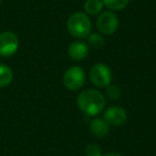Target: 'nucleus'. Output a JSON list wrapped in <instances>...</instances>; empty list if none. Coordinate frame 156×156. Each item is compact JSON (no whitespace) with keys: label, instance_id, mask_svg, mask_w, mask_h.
Returning <instances> with one entry per match:
<instances>
[{"label":"nucleus","instance_id":"1","mask_svg":"<svg viewBox=\"0 0 156 156\" xmlns=\"http://www.w3.org/2000/svg\"><path fill=\"white\" fill-rule=\"evenodd\" d=\"M77 106L88 115H96L105 108V98L94 89L85 90L77 98Z\"/></svg>","mask_w":156,"mask_h":156},{"label":"nucleus","instance_id":"9","mask_svg":"<svg viewBox=\"0 0 156 156\" xmlns=\"http://www.w3.org/2000/svg\"><path fill=\"white\" fill-rule=\"evenodd\" d=\"M90 130L95 137L103 138L109 133V125L105 122L104 119H94L90 123Z\"/></svg>","mask_w":156,"mask_h":156},{"label":"nucleus","instance_id":"8","mask_svg":"<svg viewBox=\"0 0 156 156\" xmlns=\"http://www.w3.org/2000/svg\"><path fill=\"white\" fill-rule=\"evenodd\" d=\"M89 54V47L85 42L76 41L72 43L69 47V56L73 60L80 61L85 59Z\"/></svg>","mask_w":156,"mask_h":156},{"label":"nucleus","instance_id":"7","mask_svg":"<svg viewBox=\"0 0 156 156\" xmlns=\"http://www.w3.org/2000/svg\"><path fill=\"white\" fill-rule=\"evenodd\" d=\"M104 120L109 126L123 125L127 121V112L122 107L111 106L105 111Z\"/></svg>","mask_w":156,"mask_h":156},{"label":"nucleus","instance_id":"12","mask_svg":"<svg viewBox=\"0 0 156 156\" xmlns=\"http://www.w3.org/2000/svg\"><path fill=\"white\" fill-rule=\"evenodd\" d=\"M129 0H103L104 5H106L109 10L112 11H120L123 10L128 5Z\"/></svg>","mask_w":156,"mask_h":156},{"label":"nucleus","instance_id":"3","mask_svg":"<svg viewBox=\"0 0 156 156\" xmlns=\"http://www.w3.org/2000/svg\"><path fill=\"white\" fill-rule=\"evenodd\" d=\"M86 80L85 72L81 67L79 66H71L65 71L63 74V85L65 88L71 91H76V90L80 89L83 86Z\"/></svg>","mask_w":156,"mask_h":156},{"label":"nucleus","instance_id":"11","mask_svg":"<svg viewBox=\"0 0 156 156\" xmlns=\"http://www.w3.org/2000/svg\"><path fill=\"white\" fill-rule=\"evenodd\" d=\"M13 79V72L9 66L0 64V88L7 87Z\"/></svg>","mask_w":156,"mask_h":156},{"label":"nucleus","instance_id":"2","mask_svg":"<svg viewBox=\"0 0 156 156\" xmlns=\"http://www.w3.org/2000/svg\"><path fill=\"white\" fill-rule=\"evenodd\" d=\"M67 30L77 39H85L91 32V22L87 14L75 12L67 20Z\"/></svg>","mask_w":156,"mask_h":156},{"label":"nucleus","instance_id":"16","mask_svg":"<svg viewBox=\"0 0 156 156\" xmlns=\"http://www.w3.org/2000/svg\"><path fill=\"white\" fill-rule=\"evenodd\" d=\"M103 156H123V155H121L120 153H107Z\"/></svg>","mask_w":156,"mask_h":156},{"label":"nucleus","instance_id":"13","mask_svg":"<svg viewBox=\"0 0 156 156\" xmlns=\"http://www.w3.org/2000/svg\"><path fill=\"white\" fill-rule=\"evenodd\" d=\"M88 44L93 48H101L104 45V39L101 34L93 33L88 35Z\"/></svg>","mask_w":156,"mask_h":156},{"label":"nucleus","instance_id":"5","mask_svg":"<svg viewBox=\"0 0 156 156\" xmlns=\"http://www.w3.org/2000/svg\"><path fill=\"white\" fill-rule=\"evenodd\" d=\"M20 41L17 35L11 31H5L0 34V56L11 57L17 51Z\"/></svg>","mask_w":156,"mask_h":156},{"label":"nucleus","instance_id":"15","mask_svg":"<svg viewBox=\"0 0 156 156\" xmlns=\"http://www.w3.org/2000/svg\"><path fill=\"white\" fill-rule=\"evenodd\" d=\"M86 155L87 156H102V150L95 143H89L86 147Z\"/></svg>","mask_w":156,"mask_h":156},{"label":"nucleus","instance_id":"14","mask_svg":"<svg viewBox=\"0 0 156 156\" xmlns=\"http://www.w3.org/2000/svg\"><path fill=\"white\" fill-rule=\"evenodd\" d=\"M106 95L111 100H118L121 95V90L119 89L118 86L108 85L106 87Z\"/></svg>","mask_w":156,"mask_h":156},{"label":"nucleus","instance_id":"17","mask_svg":"<svg viewBox=\"0 0 156 156\" xmlns=\"http://www.w3.org/2000/svg\"><path fill=\"white\" fill-rule=\"evenodd\" d=\"M0 1H1V0H0Z\"/></svg>","mask_w":156,"mask_h":156},{"label":"nucleus","instance_id":"6","mask_svg":"<svg viewBox=\"0 0 156 156\" xmlns=\"http://www.w3.org/2000/svg\"><path fill=\"white\" fill-rule=\"evenodd\" d=\"M96 26L101 33L105 35H111L117 31L119 27V20L113 12L107 11L100 15L96 22Z\"/></svg>","mask_w":156,"mask_h":156},{"label":"nucleus","instance_id":"4","mask_svg":"<svg viewBox=\"0 0 156 156\" xmlns=\"http://www.w3.org/2000/svg\"><path fill=\"white\" fill-rule=\"evenodd\" d=\"M111 77H112V74H111L110 69L102 63L95 64L90 69V79L92 83L96 87H107L110 83Z\"/></svg>","mask_w":156,"mask_h":156},{"label":"nucleus","instance_id":"10","mask_svg":"<svg viewBox=\"0 0 156 156\" xmlns=\"http://www.w3.org/2000/svg\"><path fill=\"white\" fill-rule=\"evenodd\" d=\"M85 11L90 15H98L102 12L104 8L103 0H87L85 2Z\"/></svg>","mask_w":156,"mask_h":156}]
</instances>
